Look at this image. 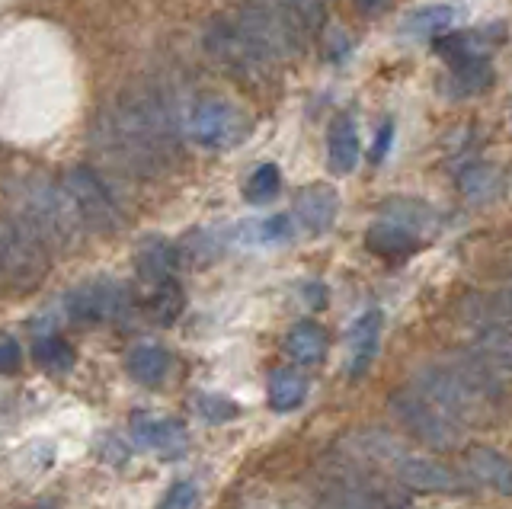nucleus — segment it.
<instances>
[{
    "label": "nucleus",
    "instance_id": "obj_11",
    "mask_svg": "<svg viewBox=\"0 0 512 509\" xmlns=\"http://www.w3.org/2000/svg\"><path fill=\"white\" fill-rule=\"evenodd\" d=\"M68 317L77 324H96V321H112V317H122L128 308V292L125 285L109 282V279H96V282H84L71 289L68 301Z\"/></svg>",
    "mask_w": 512,
    "mask_h": 509
},
{
    "label": "nucleus",
    "instance_id": "obj_37",
    "mask_svg": "<svg viewBox=\"0 0 512 509\" xmlns=\"http://www.w3.org/2000/svg\"><path fill=\"white\" fill-rule=\"evenodd\" d=\"M36 509H52V506H36Z\"/></svg>",
    "mask_w": 512,
    "mask_h": 509
},
{
    "label": "nucleus",
    "instance_id": "obj_26",
    "mask_svg": "<svg viewBox=\"0 0 512 509\" xmlns=\"http://www.w3.org/2000/svg\"><path fill=\"white\" fill-rule=\"evenodd\" d=\"M186 308V295L180 289V282L176 279H167V282H160L151 301H148V311H151V321L160 324V327H170L176 317L183 314Z\"/></svg>",
    "mask_w": 512,
    "mask_h": 509
},
{
    "label": "nucleus",
    "instance_id": "obj_31",
    "mask_svg": "<svg viewBox=\"0 0 512 509\" xmlns=\"http://www.w3.org/2000/svg\"><path fill=\"white\" fill-rule=\"evenodd\" d=\"M196 407H199V413L208 420V423H228V420H234L237 417V404H231V401H224V397H208V394H202L199 401H196Z\"/></svg>",
    "mask_w": 512,
    "mask_h": 509
},
{
    "label": "nucleus",
    "instance_id": "obj_9",
    "mask_svg": "<svg viewBox=\"0 0 512 509\" xmlns=\"http://www.w3.org/2000/svg\"><path fill=\"white\" fill-rule=\"evenodd\" d=\"M183 129L199 148L228 151V148L240 145V141L247 138L250 119L240 113L234 103L212 97V100H199L196 106L189 109Z\"/></svg>",
    "mask_w": 512,
    "mask_h": 509
},
{
    "label": "nucleus",
    "instance_id": "obj_6",
    "mask_svg": "<svg viewBox=\"0 0 512 509\" xmlns=\"http://www.w3.org/2000/svg\"><path fill=\"white\" fill-rule=\"evenodd\" d=\"M48 273L45 247L13 215L0 218V282L13 292L39 289Z\"/></svg>",
    "mask_w": 512,
    "mask_h": 509
},
{
    "label": "nucleus",
    "instance_id": "obj_5",
    "mask_svg": "<svg viewBox=\"0 0 512 509\" xmlns=\"http://www.w3.org/2000/svg\"><path fill=\"white\" fill-rule=\"evenodd\" d=\"M391 413L397 417V423L407 429V436H413L420 445L432 452H452L461 445V433L464 429L458 423H452L442 410L432 407L426 397L410 388H397L388 401Z\"/></svg>",
    "mask_w": 512,
    "mask_h": 509
},
{
    "label": "nucleus",
    "instance_id": "obj_4",
    "mask_svg": "<svg viewBox=\"0 0 512 509\" xmlns=\"http://www.w3.org/2000/svg\"><path fill=\"white\" fill-rule=\"evenodd\" d=\"M205 52L212 55L224 71H231L240 81H263L276 68L260 45H256L237 17H218L205 29Z\"/></svg>",
    "mask_w": 512,
    "mask_h": 509
},
{
    "label": "nucleus",
    "instance_id": "obj_14",
    "mask_svg": "<svg viewBox=\"0 0 512 509\" xmlns=\"http://www.w3.org/2000/svg\"><path fill=\"white\" fill-rule=\"evenodd\" d=\"M180 263V250H176L164 237H148L135 250V273L144 285L157 289L160 282L173 279V269Z\"/></svg>",
    "mask_w": 512,
    "mask_h": 509
},
{
    "label": "nucleus",
    "instance_id": "obj_34",
    "mask_svg": "<svg viewBox=\"0 0 512 509\" xmlns=\"http://www.w3.org/2000/svg\"><path fill=\"white\" fill-rule=\"evenodd\" d=\"M391 141H394V125H391V122H384L381 129H378L375 145H372V161H375V164H381L384 157H388V151H391Z\"/></svg>",
    "mask_w": 512,
    "mask_h": 509
},
{
    "label": "nucleus",
    "instance_id": "obj_17",
    "mask_svg": "<svg viewBox=\"0 0 512 509\" xmlns=\"http://www.w3.org/2000/svg\"><path fill=\"white\" fill-rule=\"evenodd\" d=\"M381 337V311H365L349 333V378H362L375 362Z\"/></svg>",
    "mask_w": 512,
    "mask_h": 509
},
{
    "label": "nucleus",
    "instance_id": "obj_35",
    "mask_svg": "<svg viewBox=\"0 0 512 509\" xmlns=\"http://www.w3.org/2000/svg\"><path fill=\"white\" fill-rule=\"evenodd\" d=\"M493 301H496V308H500V314H503V317H509V321H512V282L506 285L503 292H496V295H493Z\"/></svg>",
    "mask_w": 512,
    "mask_h": 509
},
{
    "label": "nucleus",
    "instance_id": "obj_1",
    "mask_svg": "<svg viewBox=\"0 0 512 509\" xmlns=\"http://www.w3.org/2000/svg\"><path fill=\"white\" fill-rule=\"evenodd\" d=\"M96 148L132 177L167 173L180 151V119L167 90L141 84L119 93L96 122Z\"/></svg>",
    "mask_w": 512,
    "mask_h": 509
},
{
    "label": "nucleus",
    "instance_id": "obj_7",
    "mask_svg": "<svg viewBox=\"0 0 512 509\" xmlns=\"http://www.w3.org/2000/svg\"><path fill=\"white\" fill-rule=\"evenodd\" d=\"M464 324L474 333V349L503 378L512 375V321L500 314L493 295H468L461 305Z\"/></svg>",
    "mask_w": 512,
    "mask_h": 509
},
{
    "label": "nucleus",
    "instance_id": "obj_20",
    "mask_svg": "<svg viewBox=\"0 0 512 509\" xmlns=\"http://www.w3.org/2000/svg\"><path fill=\"white\" fill-rule=\"evenodd\" d=\"M135 436L148 445V449H157L164 455L180 452L186 445V426L180 420H148V417H138L132 420Z\"/></svg>",
    "mask_w": 512,
    "mask_h": 509
},
{
    "label": "nucleus",
    "instance_id": "obj_22",
    "mask_svg": "<svg viewBox=\"0 0 512 509\" xmlns=\"http://www.w3.org/2000/svg\"><path fill=\"white\" fill-rule=\"evenodd\" d=\"M304 397H308V381H304V375H298L295 369L272 372V378H269V407L272 410L288 413V410L301 407Z\"/></svg>",
    "mask_w": 512,
    "mask_h": 509
},
{
    "label": "nucleus",
    "instance_id": "obj_13",
    "mask_svg": "<svg viewBox=\"0 0 512 509\" xmlns=\"http://www.w3.org/2000/svg\"><path fill=\"white\" fill-rule=\"evenodd\" d=\"M464 471H468L474 487H487L493 493L512 497V458L487 449V445H474L464 452Z\"/></svg>",
    "mask_w": 512,
    "mask_h": 509
},
{
    "label": "nucleus",
    "instance_id": "obj_27",
    "mask_svg": "<svg viewBox=\"0 0 512 509\" xmlns=\"http://www.w3.org/2000/svg\"><path fill=\"white\" fill-rule=\"evenodd\" d=\"M448 84H452L455 97H471V93H480L493 84V68L487 58L480 61H468V65H455L452 74H448Z\"/></svg>",
    "mask_w": 512,
    "mask_h": 509
},
{
    "label": "nucleus",
    "instance_id": "obj_19",
    "mask_svg": "<svg viewBox=\"0 0 512 509\" xmlns=\"http://www.w3.org/2000/svg\"><path fill=\"white\" fill-rule=\"evenodd\" d=\"M458 189L471 205H487L503 193V173L493 164H471L458 173Z\"/></svg>",
    "mask_w": 512,
    "mask_h": 509
},
{
    "label": "nucleus",
    "instance_id": "obj_28",
    "mask_svg": "<svg viewBox=\"0 0 512 509\" xmlns=\"http://www.w3.org/2000/svg\"><path fill=\"white\" fill-rule=\"evenodd\" d=\"M279 189H282L279 167L276 164H260L244 183V199L253 202V205H266V202H272L279 196Z\"/></svg>",
    "mask_w": 512,
    "mask_h": 509
},
{
    "label": "nucleus",
    "instance_id": "obj_25",
    "mask_svg": "<svg viewBox=\"0 0 512 509\" xmlns=\"http://www.w3.org/2000/svg\"><path fill=\"white\" fill-rule=\"evenodd\" d=\"M381 212H384V221H394V225L407 228L413 234H420L423 228H429L432 221H436V212L420 199H388L381 205Z\"/></svg>",
    "mask_w": 512,
    "mask_h": 509
},
{
    "label": "nucleus",
    "instance_id": "obj_30",
    "mask_svg": "<svg viewBox=\"0 0 512 509\" xmlns=\"http://www.w3.org/2000/svg\"><path fill=\"white\" fill-rule=\"evenodd\" d=\"M244 241H253V244H279V241H288L292 237V218L288 215H272L266 221H253V225H244Z\"/></svg>",
    "mask_w": 512,
    "mask_h": 509
},
{
    "label": "nucleus",
    "instance_id": "obj_33",
    "mask_svg": "<svg viewBox=\"0 0 512 509\" xmlns=\"http://www.w3.org/2000/svg\"><path fill=\"white\" fill-rule=\"evenodd\" d=\"M23 365V349L16 340H0V375H13L20 372Z\"/></svg>",
    "mask_w": 512,
    "mask_h": 509
},
{
    "label": "nucleus",
    "instance_id": "obj_18",
    "mask_svg": "<svg viewBox=\"0 0 512 509\" xmlns=\"http://www.w3.org/2000/svg\"><path fill=\"white\" fill-rule=\"evenodd\" d=\"M365 247L384 260H407L410 253L420 250V237L394 225V221H378V225L365 231Z\"/></svg>",
    "mask_w": 512,
    "mask_h": 509
},
{
    "label": "nucleus",
    "instance_id": "obj_2",
    "mask_svg": "<svg viewBox=\"0 0 512 509\" xmlns=\"http://www.w3.org/2000/svg\"><path fill=\"white\" fill-rule=\"evenodd\" d=\"M13 199V218L36 237L45 250H71L80 241L77 209L64 186L45 180V177H23L10 186Z\"/></svg>",
    "mask_w": 512,
    "mask_h": 509
},
{
    "label": "nucleus",
    "instance_id": "obj_16",
    "mask_svg": "<svg viewBox=\"0 0 512 509\" xmlns=\"http://www.w3.org/2000/svg\"><path fill=\"white\" fill-rule=\"evenodd\" d=\"M359 125L349 113H340L327 129V161L333 173H352L359 164Z\"/></svg>",
    "mask_w": 512,
    "mask_h": 509
},
{
    "label": "nucleus",
    "instance_id": "obj_21",
    "mask_svg": "<svg viewBox=\"0 0 512 509\" xmlns=\"http://www.w3.org/2000/svg\"><path fill=\"white\" fill-rule=\"evenodd\" d=\"M288 356L301 365H317L320 359L327 356V330L314 324V321H301L288 330Z\"/></svg>",
    "mask_w": 512,
    "mask_h": 509
},
{
    "label": "nucleus",
    "instance_id": "obj_29",
    "mask_svg": "<svg viewBox=\"0 0 512 509\" xmlns=\"http://www.w3.org/2000/svg\"><path fill=\"white\" fill-rule=\"evenodd\" d=\"M32 359H36L39 365H45V369L68 372L74 365V346L61 337H39L36 343H32Z\"/></svg>",
    "mask_w": 512,
    "mask_h": 509
},
{
    "label": "nucleus",
    "instance_id": "obj_15",
    "mask_svg": "<svg viewBox=\"0 0 512 509\" xmlns=\"http://www.w3.org/2000/svg\"><path fill=\"white\" fill-rule=\"evenodd\" d=\"M503 36H506V26H490V29H480V33H452V36L436 39V49L448 65L455 68V65H468V61L487 58L490 45Z\"/></svg>",
    "mask_w": 512,
    "mask_h": 509
},
{
    "label": "nucleus",
    "instance_id": "obj_36",
    "mask_svg": "<svg viewBox=\"0 0 512 509\" xmlns=\"http://www.w3.org/2000/svg\"><path fill=\"white\" fill-rule=\"evenodd\" d=\"M388 4H391V0H356V7L362 13H381Z\"/></svg>",
    "mask_w": 512,
    "mask_h": 509
},
{
    "label": "nucleus",
    "instance_id": "obj_8",
    "mask_svg": "<svg viewBox=\"0 0 512 509\" xmlns=\"http://www.w3.org/2000/svg\"><path fill=\"white\" fill-rule=\"evenodd\" d=\"M64 193L71 196L80 225L93 234H116L122 228V212L103 177L90 167H71L64 173Z\"/></svg>",
    "mask_w": 512,
    "mask_h": 509
},
{
    "label": "nucleus",
    "instance_id": "obj_24",
    "mask_svg": "<svg viewBox=\"0 0 512 509\" xmlns=\"http://www.w3.org/2000/svg\"><path fill=\"white\" fill-rule=\"evenodd\" d=\"M170 372V356L157 346H138L132 356H128V375H132L138 385H160Z\"/></svg>",
    "mask_w": 512,
    "mask_h": 509
},
{
    "label": "nucleus",
    "instance_id": "obj_23",
    "mask_svg": "<svg viewBox=\"0 0 512 509\" xmlns=\"http://www.w3.org/2000/svg\"><path fill=\"white\" fill-rule=\"evenodd\" d=\"M458 20V10L448 7V4H426L420 10H413L407 17V33L416 36V39H432L439 33H448V29L455 26Z\"/></svg>",
    "mask_w": 512,
    "mask_h": 509
},
{
    "label": "nucleus",
    "instance_id": "obj_12",
    "mask_svg": "<svg viewBox=\"0 0 512 509\" xmlns=\"http://www.w3.org/2000/svg\"><path fill=\"white\" fill-rule=\"evenodd\" d=\"M336 215H340V196L327 183H311L301 186L295 193V218L301 228L311 234H327L333 228Z\"/></svg>",
    "mask_w": 512,
    "mask_h": 509
},
{
    "label": "nucleus",
    "instance_id": "obj_10",
    "mask_svg": "<svg viewBox=\"0 0 512 509\" xmlns=\"http://www.w3.org/2000/svg\"><path fill=\"white\" fill-rule=\"evenodd\" d=\"M391 468H394L397 484L407 490H420V493H468V490H474L468 474L448 468L436 458L413 455L407 449L394 458Z\"/></svg>",
    "mask_w": 512,
    "mask_h": 509
},
{
    "label": "nucleus",
    "instance_id": "obj_3",
    "mask_svg": "<svg viewBox=\"0 0 512 509\" xmlns=\"http://www.w3.org/2000/svg\"><path fill=\"white\" fill-rule=\"evenodd\" d=\"M413 388L420 391L432 407L442 410L448 420L458 423L461 429L464 426H484L496 417V407L487 404L484 397L468 385V381L458 378L452 369H448L445 359L423 365V369L416 372Z\"/></svg>",
    "mask_w": 512,
    "mask_h": 509
},
{
    "label": "nucleus",
    "instance_id": "obj_32",
    "mask_svg": "<svg viewBox=\"0 0 512 509\" xmlns=\"http://www.w3.org/2000/svg\"><path fill=\"white\" fill-rule=\"evenodd\" d=\"M196 497H199L196 484H192V481H176L167 490V497L160 500L157 509H192V506H196Z\"/></svg>",
    "mask_w": 512,
    "mask_h": 509
}]
</instances>
